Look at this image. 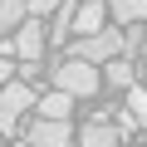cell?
I'll use <instances>...</instances> for the list:
<instances>
[{
  "label": "cell",
  "mask_w": 147,
  "mask_h": 147,
  "mask_svg": "<svg viewBox=\"0 0 147 147\" xmlns=\"http://www.w3.org/2000/svg\"><path fill=\"white\" fill-rule=\"evenodd\" d=\"M127 137L123 123H108V118H88V127H79V142L84 147H118Z\"/></svg>",
  "instance_id": "obj_6"
},
{
  "label": "cell",
  "mask_w": 147,
  "mask_h": 147,
  "mask_svg": "<svg viewBox=\"0 0 147 147\" xmlns=\"http://www.w3.org/2000/svg\"><path fill=\"white\" fill-rule=\"evenodd\" d=\"M74 25H79V0H64V5L54 10V25H49V39L59 44V39H69L74 34Z\"/></svg>",
  "instance_id": "obj_9"
},
{
  "label": "cell",
  "mask_w": 147,
  "mask_h": 147,
  "mask_svg": "<svg viewBox=\"0 0 147 147\" xmlns=\"http://www.w3.org/2000/svg\"><path fill=\"white\" fill-rule=\"evenodd\" d=\"M39 74H44V69H39V59H20V79H30V84H34Z\"/></svg>",
  "instance_id": "obj_15"
},
{
  "label": "cell",
  "mask_w": 147,
  "mask_h": 147,
  "mask_svg": "<svg viewBox=\"0 0 147 147\" xmlns=\"http://www.w3.org/2000/svg\"><path fill=\"white\" fill-rule=\"evenodd\" d=\"M54 84H59V88H69L74 98H93V93H98V84H103V64L69 54L64 64H54Z\"/></svg>",
  "instance_id": "obj_1"
},
{
  "label": "cell",
  "mask_w": 147,
  "mask_h": 147,
  "mask_svg": "<svg viewBox=\"0 0 147 147\" xmlns=\"http://www.w3.org/2000/svg\"><path fill=\"white\" fill-rule=\"evenodd\" d=\"M127 108H132V113H137V123H142V127H147V93H142V88H137V84H132V88H127Z\"/></svg>",
  "instance_id": "obj_13"
},
{
  "label": "cell",
  "mask_w": 147,
  "mask_h": 147,
  "mask_svg": "<svg viewBox=\"0 0 147 147\" xmlns=\"http://www.w3.org/2000/svg\"><path fill=\"white\" fill-rule=\"evenodd\" d=\"M69 54L93 59V64H108L113 54H127V34L123 30H93V34H79V39H74Z\"/></svg>",
  "instance_id": "obj_3"
},
{
  "label": "cell",
  "mask_w": 147,
  "mask_h": 147,
  "mask_svg": "<svg viewBox=\"0 0 147 147\" xmlns=\"http://www.w3.org/2000/svg\"><path fill=\"white\" fill-rule=\"evenodd\" d=\"M15 74H20V69L10 64V54H0V84H10V79H15Z\"/></svg>",
  "instance_id": "obj_16"
},
{
  "label": "cell",
  "mask_w": 147,
  "mask_h": 147,
  "mask_svg": "<svg viewBox=\"0 0 147 147\" xmlns=\"http://www.w3.org/2000/svg\"><path fill=\"white\" fill-rule=\"evenodd\" d=\"M44 44H49V30L39 25V15H25V25L15 30V54L20 59H39Z\"/></svg>",
  "instance_id": "obj_4"
},
{
  "label": "cell",
  "mask_w": 147,
  "mask_h": 147,
  "mask_svg": "<svg viewBox=\"0 0 147 147\" xmlns=\"http://www.w3.org/2000/svg\"><path fill=\"white\" fill-rule=\"evenodd\" d=\"M142 79H147V54H142Z\"/></svg>",
  "instance_id": "obj_17"
},
{
  "label": "cell",
  "mask_w": 147,
  "mask_h": 147,
  "mask_svg": "<svg viewBox=\"0 0 147 147\" xmlns=\"http://www.w3.org/2000/svg\"><path fill=\"white\" fill-rule=\"evenodd\" d=\"M59 5H64V0H30V15H39V20H44V15H54Z\"/></svg>",
  "instance_id": "obj_14"
},
{
  "label": "cell",
  "mask_w": 147,
  "mask_h": 147,
  "mask_svg": "<svg viewBox=\"0 0 147 147\" xmlns=\"http://www.w3.org/2000/svg\"><path fill=\"white\" fill-rule=\"evenodd\" d=\"M34 103H39V93H34L30 79H10V84H0V127H5V137H15L20 113H30Z\"/></svg>",
  "instance_id": "obj_2"
},
{
  "label": "cell",
  "mask_w": 147,
  "mask_h": 147,
  "mask_svg": "<svg viewBox=\"0 0 147 147\" xmlns=\"http://www.w3.org/2000/svg\"><path fill=\"white\" fill-rule=\"evenodd\" d=\"M118 25H147V0H108Z\"/></svg>",
  "instance_id": "obj_12"
},
{
  "label": "cell",
  "mask_w": 147,
  "mask_h": 147,
  "mask_svg": "<svg viewBox=\"0 0 147 147\" xmlns=\"http://www.w3.org/2000/svg\"><path fill=\"white\" fill-rule=\"evenodd\" d=\"M25 15H30V0H0V39L15 34L25 25Z\"/></svg>",
  "instance_id": "obj_11"
},
{
  "label": "cell",
  "mask_w": 147,
  "mask_h": 147,
  "mask_svg": "<svg viewBox=\"0 0 147 147\" xmlns=\"http://www.w3.org/2000/svg\"><path fill=\"white\" fill-rule=\"evenodd\" d=\"M34 113H39V118H69V113H74V93L54 84L49 93H39V103H34Z\"/></svg>",
  "instance_id": "obj_7"
},
{
  "label": "cell",
  "mask_w": 147,
  "mask_h": 147,
  "mask_svg": "<svg viewBox=\"0 0 147 147\" xmlns=\"http://www.w3.org/2000/svg\"><path fill=\"white\" fill-rule=\"evenodd\" d=\"M0 137H5V127H0Z\"/></svg>",
  "instance_id": "obj_18"
},
{
  "label": "cell",
  "mask_w": 147,
  "mask_h": 147,
  "mask_svg": "<svg viewBox=\"0 0 147 147\" xmlns=\"http://www.w3.org/2000/svg\"><path fill=\"white\" fill-rule=\"evenodd\" d=\"M103 10H108V0H79V25H74V34L103 30Z\"/></svg>",
  "instance_id": "obj_10"
},
{
  "label": "cell",
  "mask_w": 147,
  "mask_h": 147,
  "mask_svg": "<svg viewBox=\"0 0 147 147\" xmlns=\"http://www.w3.org/2000/svg\"><path fill=\"white\" fill-rule=\"evenodd\" d=\"M25 137L34 147H64V142H74V127H69V118H39V123H30Z\"/></svg>",
  "instance_id": "obj_5"
},
{
  "label": "cell",
  "mask_w": 147,
  "mask_h": 147,
  "mask_svg": "<svg viewBox=\"0 0 147 147\" xmlns=\"http://www.w3.org/2000/svg\"><path fill=\"white\" fill-rule=\"evenodd\" d=\"M137 74H142V69H132L127 54H113V59L103 64V84H113V88H132V84H137Z\"/></svg>",
  "instance_id": "obj_8"
}]
</instances>
